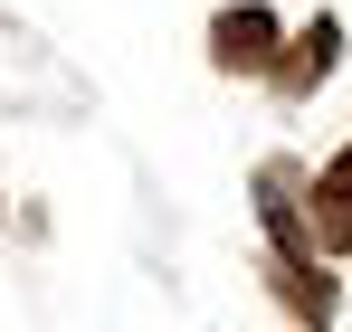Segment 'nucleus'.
Instances as JSON below:
<instances>
[{"instance_id": "obj_1", "label": "nucleus", "mask_w": 352, "mask_h": 332, "mask_svg": "<svg viewBox=\"0 0 352 332\" xmlns=\"http://www.w3.org/2000/svg\"><path fill=\"white\" fill-rule=\"evenodd\" d=\"M276 57H286V29H276L267 0H238V10L210 19V67L219 76H276Z\"/></svg>"}, {"instance_id": "obj_2", "label": "nucleus", "mask_w": 352, "mask_h": 332, "mask_svg": "<svg viewBox=\"0 0 352 332\" xmlns=\"http://www.w3.org/2000/svg\"><path fill=\"white\" fill-rule=\"evenodd\" d=\"M305 228H314V247H324V257H352V152L324 162L314 200H305Z\"/></svg>"}, {"instance_id": "obj_3", "label": "nucleus", "mask_w": 352, "mask_h": 332, "mask_svg": "<svg viewBox=\"0 0 352 332\" xmlns=\"http://www.w3.org/2000/svg\"><path fill=\"white\" fill-rule=\"evenodd\" d=\"M333 48H343V19H314V29H295L286 57H276V86L286 95H305V86H324V67H333Z\"/></svg>"}]
</instances>
